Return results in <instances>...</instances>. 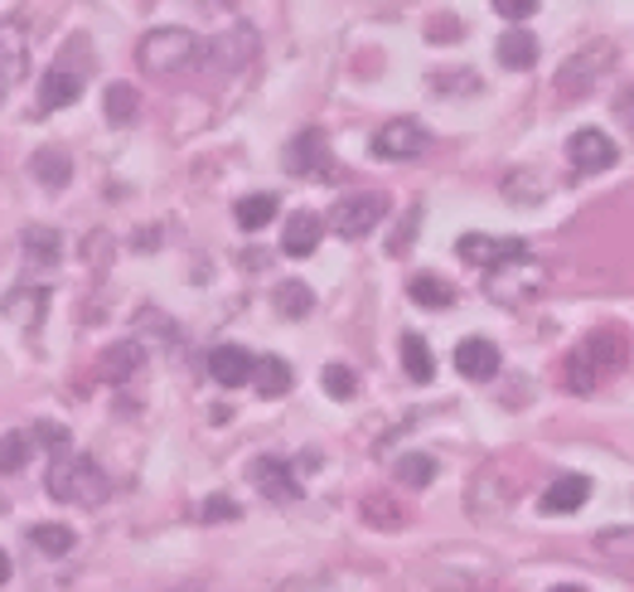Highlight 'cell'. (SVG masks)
Instances as JSON below:
<instances>
[{
    "label": "cell",
    "instance_id": "1",
    "mask_svg": "<svg viewBox=\"0 0 634 592\" xmlns=\"http://www.w3.org/2000/svg\"><path fill=\"white\" fill-rule=\"evenodd\" d=\"M44 481H49V496L63 500V506L97 510V506H107V496H111L107 472H102L87 452H73V446H59V452H54L49 476H44Z\"/></svg>",
    "mask_w": 634,
    "mask_h": 592
},
{
    "label": "cell",
    "instance_id": "2",
    "mask_svg": "<svg viewBox=\"0 0 634 592\" xmlns=\"http://www.w3.org/2000/svg\"><path fill=\"white\" fill-rule=\"evenodd\" d=\"M630 360V340L625 330H591L582 345L567 355V364H562V384L572 388V394H591L596 384H601L606 374L625 370Z\"/></svg>",
    "mask_w": 634,
    "mask_h": 592
},
{
    "label": "cell",
    "instance_id": "3",
    "mask_svg": "<svg viewBox=\"0 0 634 592\" xmlns=\"http://www.w3.org/2000/svg\"><path fill=\"white\" fill-rule=\"evenodd\" d=\"M136 63L155 78H185L209 63V39H199L195 30H179V25H165V30H151L136 49Z\"/></svg>",
    "mask_w": 634,
    "mask_h": 592
},
{
    "label": "cell",
    "instance_id": "4",
    "mask_svg": "<svg viewBox=\"0 0 634 592\" xmlns=\"http://www.w3.org/2000/svg\"><path fill=\"white\" fill-rule=\"evenodd\" d=\"M383 219H388V195H378V189L349 195L330 209V229L339 233V239H368Z\"/></svg>",
    "mask_w": 634,
    "mask_h": 592
},
{
    "label": "cell",
    "instance_id": "5",
    "mask_svg": "<svg viewBox=\"0 0 634 592\" xmlns=\"http://www.w3.org/2000/svg\"><path fill=\"white\" fill-rule=\"evenodd\" d=\"M610 59H615V44H606V39H596V44H586V49H576L572 59L557 69V93L586 97L596 83H601V73L610 69Z\"/></svg>",
    "mask_w": 634,
    "mask_h": 592
},
{
    "label": "cell",
    "instance_id": "6",
    "mask_svg": "<svg viewBox=\"0 0 634 592\" xmlns=\"http://www.w3.org/2000/svg\"><path fill=\"white\" fill-rule=\"evenodd\" d=\"M426 147H432V131L422 127V121H412V117H392V121H383L378 131H373V155L378 161H416Z\"/></svg>",
    "mask_w": 634,
    "mask_h": 592
},
{
    "label": "cell",
    "instance_id": "7",
    "mask_svg": "<svg viewBox=\"0 0 634 592\" xmlns=\"http://www.w3.org/2000/svg\"><path fill=\"white\" fill-rule=\"evenodd\" d=\"M542 287V267L533 258H518V263H504L494 267V272H484V292L494 301H508V306H518V301H528Z\"/></svg>",
    "mask_w": 634,
    "mask_h": 592
},
{
    "label": "cell",
    "instance_id": "8",
    "mask_svg": "<svg viewBox=\"0 0 634 592\" xmlns=\"http://www.w3.org/2000/svg\"><path fill=\"white\" fill-rule=\"evenodd\" d=\"M456 253L466 263L484 267V272H494V267H504V263L528 258V243L524 239H490V233H466V239L456 243Z\"/></svg>",
    "mask_w": 634,
    "mask_h": 592
},
{
    "label": "cell",
    "instance_id": "9",
    "mask_svg": "<svg viewBox=\"0 0 634 592\" xmlns=\"http://www.w3.org/2000/svg\"><path fill=\"white\" fill-rule=\"evenodd\" d=\"M286 171L301 175V181H325V175L334 171L330 161V141H325V131H301L296 141L286 147Z\"/></svg>",
    "mask_w": 634,
    "mask_h": 592
},
{
    "label": "cell",
    "instance_id": "10",
    "mask_svg": "<svg viewBox=\"0 0 634 592\" xmlns=\"http://www.w3.org/2000/svg\"><path fill=\"white\" fill-rule=\"evenodd\" d=\"M567 161L576 165L582 175H596V171H610L620 161V147L606 137L601 127H582L576 137L567 141Z\"/></svg>",
    "mask_w": 634,
    "mask_h": 592
},
{
    "label": "cell",
    "instance_id": "11",
    "mask_svg": "<svg viewBox=\"0 0 634 592\" xmlns=\"http://www.w3.org/2000/svg\"><path fill=\"white\" fill-rule=\"evenodd\" d=\"M257 59V30L253 25H233L219 39H209V63H219L223 73H237Z\"/></svg>",
    "mask_w": 634,
    "mask_h": 592
},
{
    "label": "cell",
    "instance_id": "12",
    "mask_svg": "<svg viewBox=\"0 0 634 592\" xmlns=\"http://www.w3.org/2000/svg\"><path fill=\"white\" fill-rule=\"evenodd\" d=\"M247 476H253V486L262 490L267 500H281V506L301 500V481L291 476V466L281 462V456H257V462L247 466Z\"/></svg>",
    "mask_w": 634,
    "mask_h": 592
},
{
    "label": "cell",
    "instance_id": "13",
    "mask_svg": "<svg viewBox=\"0 0 634 592\" xmlns=\"http://www.w3.org/2000/svg\"><path fill=\"white\" fill-rule=\"evenodd\" d=\"M25 63H30L25 30H20L15 20H5V25H0V97H5L10 88L25 78Z\"/></svg>",
    "mask_w": 634,
    "mask_h": 592
},
{
    "label": "cell",
    "instance_id": "14",
    "mask_svg": "<svg viewBox=\"0 0 634 592\" xmlns=\"http://www.w3.org/2000/svg\"><path fill=\"white\" fill-rule=\"evenodd\" d=\"M456 370L474 379V384H484V379L500 374V345L484 340V335H470V340L456 345Z\"/></svg>",
    "mask_w": 634,
    "mask_h": 592
},
{
    "label": "cell",
    "instance_id": "15",
    "mask_svg": "<svg viewBox=\"0 0 634 592\" xmlns=\"http://www.w3.org/2000/svg\"><path fill=\"white\" fill-rule=\"evenodd\" d=\"M253 370H257V360L243 350V345H219V350L209 355V374H213V384H223V388L253 384Z\"/></svg>",
    "mask_w": 634,
    "mask_h": 592
},
{
    "label": "cell",
    "instance_id": "16",
    "mask_svg": "<svg viewBox=\"0 0 634 592\" xmlns=\"http://www.w3.org/2000/svg\"><path fill=\"white\" fill-rule=\"evenodd\" d=\"M320 239H325V219L310 214V209L291 214L286 229H281V248H286V258H310V253L320 248Z\"/></svg>",
    "mask_w": 634,
    "mask_h": 592
},
{
    "label": "cell",
    "instance_id": "17",
    "mask_svg": "<svg viewBox=\"0 0 634 592\" xmlns=\"http://www.w3.org/2000/svg\"><path fill=\"white\" fill-rule=\"evenodd\" d=\"M586 500H591V481L586 476H557L548 490H542V515H572V510H582Z\"/></svg>",
    "mask_w": 634,
    "mask_h": 592
},
{
    "label": "cell",
    "instance_id": "18",
    "mask_svg": "<svg viewBox=\"0 0 634 592\" xmlns=\"http://www.w3.org/2000/svg\"><path fill=\"white\" fill-rule=\"evenodd\" d=\"M0 311H5V321H15V326L39 330L44 311H49V292H44V287H15V292L0 301Z\"/></svg>",
    "mask_w": 634,
    "mask_h": 592
},
{
    "label": "cell",
    "instance_id": "19",
    "mask_svg": "<svg viewBox=\"0 0 634 592\" xmlns=\"http://www.w3.org/2000/svg\"><path fill=\"white\" fill-rule=\"evenodd\" d=\"M78 93H83V73H73L68 63H54V69L44 73V83H39V107L59 112L68 103H78Z\"/></svg>",
    "mask_w": 634,
    "mask_h": 592
},
{
    "label": "cell",
    "instance_id": "20",
    "mask_svg": "<svg viewBox=\"0 0 634 592\" xmlns=\"http://www.w3.org/2000/svg\"><path fill=\"white\" fill-rule=\"evenodd\" d=\"M494 54H500V63L504 69H533L538 63V39H533V30H524V25H514V30H504L500 44H494Z\"/></svg>",
    "mask_w": 634,
    "mask_h": 592
},
{
    "label": "cell",
    "instance_id": "21",
    "mask_svg": "<svg viewBox=\"0 0 634 592\" xmlns=\"http://www.w3.org/2000/svg\"><path fill=\"white\" fill-rule=\"evenodd\" d=\"M145 364V350L136 340H121V345H111L107 355L97 360V374L107 379V384H127V379L136 374Z\"/></svg>",
    "mask_w": 634,
    "mask_h": 592
},
{
    "label": "cell",
    "instance_id": "22",
    "mask_svg": "<svg viewBox=\"0 0 634 592\" xmlns=\"http://www.w3.org/2000/svg\"><path fill=\"white\" fill-rule=\"evenodd\" d=\"M253 384L262 398H286L291 388H296V374H291V364L281 360V355H267V360H257Z\"/></svg>",
    "mask_w": 634,
    "mask_h": 592
},
{
    "label": "cell",
    "instance_id": "23",
    "mask_svg": "<svg viewBox=\"0 0 634 592\" xmlns=\"http://www.w3.org/2000/svg\"><path fill=\"white\" fill-rule=\"evenodd\" d=\"M407 297L416 301V306H432V311H446L450 301H456V287L446 282V277L436 272H416L412 282H407Z\"/></svg>",
    "mask_w": 634,
    "mask_h": 592
},
{
    "label": "cell",
    "instance_id": "24",
    "mask_svg": "<svg viewBox=\"0 0 634 592\" xmlns=\"http://www.w3.org/2000/svg\"><path fill=\"white\" fill-rule=\"evenodd\" d=\"M277 214H281V199H277V195H243V199L233 205V219L243 223L247 233L267 229V223L277 219Z\"/></svg>",
    "mask_w": 634,
    "mask_h": 592
},
{
    "label": "cell",
    "instance_id": "25",
    "mask_svg": "<svg viewBox=\"0 0 634 592\" xmlns=\"http://www.w3.org/2000/svg\"><path fill=\"white\" fill-rule=\"evenodd\" d=\"M30 175L39 181L44 189H63L68 181H73V165H68L63 151H34L30 155Z\"/></svg>",
    "mask_w": 634,
    "mask_h": 592
},
{
    "label": "cell",
    "instance_id": "26",
    "mask_svg": "<svg viewBox=\"0 0 634 592\" xmlns=\"http://www.w3.org/2000/svg\"><path fill=\"white\" fill-rule=\"evenodd\" d=\"M402 370H407V379H416V384H426V379L436 374V355H432V345H426L422 335H412V330L402 335Z\"/></svg>",
    "mask_w": 634,
    "mask_h": 592
},
{
    "label": "cell",
    "instance_id": "27",
    "mask_svg": "<svg viewBox=\"0 0 634 592\" xmlns=\"http://www.w3.org/2000/svg\"><path fill=\"white\" fill-rule=\"evenodd\" d=\"M102 112H107V121L127 127V121H136V112H141V93H136L131 83H111L107 93H102Z\"/></svg>",
    "mask_w": 634,
    "mask_h": 592
},
{
    "label": "cell",
    "instance_id": "28",
    "mask_svg": "<svg viewBox=\"0 0 634 592\" xmlns=\"http://www.w3.org/2000/svg\"><path fill=\"white\" fill-rule=\"evenodd\" d=\"M392 472H398V481H402V486L426 490V486L436 481V456H426V452H402Z\"/></svg>",
    "mask_w": 634,
    "mask_h": 592
},
{
    "label": "cell",
    "instance_id": "29",
    "mask_svg": "<svg viewBox=\"0 0 634 592\" xmlns=\"http://www.w3.org/2000/svg\"><path fill=\"white\" fill-rule=\"evenodd\" d=\"M271 306H277V316L301 321V316H310L315 292H310V287H305V282H281V287H277V297H271Z\"/></svg>",
    "mask_w": 634,
    "mask_h": 592
},
{
    "label": "cell",
    "instance_id": "30",
    "mask_svg": "<svg viewBox=\"0 0 634 592\" xmlns=\"http://www.w3.org/2000/svg\"><path fill=\"white\" fill-rule=\"evenodd\" d=\"M30 539H34V549H44V554H54V558H59V554L73 549V539H78V534L68 530V524H34V530H30Z\"/></svg>",
    "mask_w": 634,
    "mask_h": 592
},
{
    "label": "cell",
    "instance_id": "31",
    "mask_svg": "<svg viewBox=\"0 0 634 592\" xmlns=\"http://www.w3.org/2000/svg\"><path fill=\"white\" fill-rule=\"evenodd\" d=\"M25 462H30V438L25 432H5L0 438V476L25 472Z\"/></svg>",
    "mask_w": 634,
    "mask_h": 592
},
{
    "label": "cell",
    "instance_id": "32",
    "mask_svg": "<svg viewBox=\"0 0 634 592\" xmlns=\"http://www.w3.org/2000/svg\"><path fill=\"white\" fill-rule=\"evenodd\" d=\"M320 388H325L330 398H339V404H349V398L359 394V379H354V370H349V364H325Z\"/></svg>",
    "mask_w": 634,
    "mask_h": 592
},
{
    "label": "cell",
    "instance_id": "33",
    "mask_svg": "<svg viewBox=\"0 0 634 592\" xmlns=\"http://www.w3.org/2000/svg\"><path fill=\"white\" fill-rule=\"evenodd\" d=\"M25 258L30 263H59V233L54 229H25Z\"/></svg>",
    "mask_w": 634,
    "mask_h": 592
},
{
    "label": "cell",
    "instance_id": "34",
    "mask_svg": "<svg viewBox=\"0 0 634 592\" xmlns=\"http://www.w3.org/2000/svg\"><path fill=\"white\" fill-rule=\"evenodd\" d=\"M596 549L625 564V558H634V530H601L596 534Z\"/></svg>",
    "mask_w": 634,
    "mask_h": 592
},
{
    "label": "cell",
    "instance_id": "35",
    "mask_svg": "<svg viewBox=\"0 0 634 592\" xmlns=\"http://www.w3.org/2000/svg\"><path fill=\"white\" fill-rule=\"evenodd\" d=\"M199 515H203V520H237L243 510H237V500H228V496H209Z\"/></svg>",
    "mask_w": 634,
    "mask_h": 592
},
{
    "label": "cell",
    "instance_id": "36",
    "mask_svg": "<svg viewBox=\"0 0 634 592\" xmlns=\"http://www.w3.org/2000/svg\"><path fill=\"white\" fill-rule=\"evenodd\" d=\"M494 10H500L504 20H528L538 10V0H494Z\"/></svg>",
    "mask_w": 634,
    "mask_h": 592
},
{
    "label": "cell",
    "instance_id": "37",
    "mask_svg": "<svg viewBox=\"0 0 634 592\" xmlns=\"http://www.w3.org/2000/svg\"><path fill=\"white\" fill-rule=\"evenodd\" d=\"M416 219H422V205H412V209H407V219H402L398 239H392V253H402V248H407V239H412V233H416Z\"/></svg>",
    "mask_w": 634,
    "mask_h": 592
},
{
    "label": "cell",
    "instance_id": "38",
    "mask_svg": "<svg viewBox=\"0 0 634 592\" xmlns=\"http://www.w3.org/2000/svg\"><path fill=\"white\" fill-rule=\"evenodd\" d=\"M615 117L625 121V127L634 131V83L630 88H620V103H615Z\"/></svg>",
    "mask_w": 634,
    "mask_h": 592
},
{
    "label": "cell",
    "instance_id": "39",
    "mask_svg": "<svg viewBox=\"0 0 634 592\" xmlns=\"http://www.w3.org/2000/svg\"><path fill=\"white\" fill-rule=\"evenodd\" d=\"M426 39H436V44H450V39H460V25H456V20H436V25L426 30Z\"/></svg>",
    "mask_w": 634,
    "mask_h": 592
},
{
    "label": "cell",
    "instance_id": "40",
    "mask_svg": "<svg viewBox=\"0 0 634 592\" xmlns=\"http://www.w3.org/2000/svg\"><path fill=\"white\" fill-rule=\"evenodd\" d=\"M10 583V558H5V549H0V588Z\"/></svg>",
    "mask_w": 634,
    "mask_h": 592
},
{
    "label": "cell",
    "instance_id": "41",
    "mask_svg": "<svg viewBox=\"0 0 634 592\" xmlns=\"http://www.w3.org/2000/svg\"><path fill=\"white\" fill-rule=\"evenodd\" d=\"M552 592H586V588H576V583H562V588H552Z\"/></svg>",
    "mask_w": 634,
    "mask_h": 592
}]
</instances>
